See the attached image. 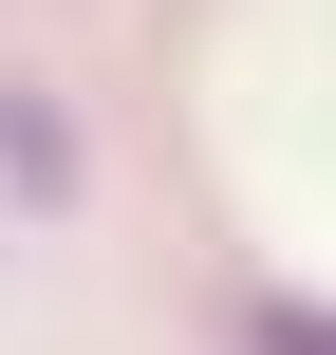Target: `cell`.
I'll list each match as a JSON object with an SVG mask.
<instances>
[{
  "mask_svg": "<svg viewBox=\"0 0 336 355\" xmlns=\"http://www.w3.org/2000/svg\"><path fill=\"white\" fill-rule=\"evenodd\" d=\"M262 337H281V355H336V318H262Z\"/></svg>",
  "mask_w": 336,
  "mask_h": 355,
  "instance_id": "cell-1",
  "label": "cell"
}]
</instances>
